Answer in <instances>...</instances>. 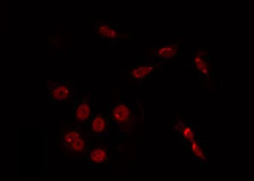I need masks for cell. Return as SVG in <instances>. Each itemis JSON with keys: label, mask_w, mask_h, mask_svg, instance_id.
Segmentation results:
<instances>
[{"label": "cell", "mask_w": 254, "mask_h": 181, "mask_svg": "<svg viewBox=\"0 0 254 181\" xmlns=\"http://www.w3.org/2000/svg\"><path fill=\"white\" fill-rule=\"evenodd\" d=\"M93 31L102 41L110 45H123L130 41L131 33L119 23L100 21L95 23Z\"/></svg>", "instance_id": "obj_3"}, {"label": "cell", "mask_w": 254, "mask_h": 181, "mask_svg": "<svg viewBox=\"0 0 254 181\" xmlns=\"http://www.w3.org/2000/svg\"><path fill=\"white\" fill-rule=\"evenodd\" d=\"M91 90L89 89L79 90L71 102V115L73 122L83 127L93 115L91 104Z\"/></svg>", "instance_id": "obj_4"}, {"label": "cell", "mask_w": 254, "mask_h": 181, "mask_svg": "<svg viewBox=\"0 0 254 181\" xmlns=\"http://www.w3.org/2000/svg\"><path fill=\"white\" fill-rule=\"evenodd\" d=\"M191 149L193 153H194L197 157L201 159L204 158V153H203V150L200 148L198 143L195 142L194 141H192L191 142Z\"/></svg>", "instance_id": "obj_11"}, {"label": "cell", "mask_w": 254, "mask_h": 181, "mask_svg": "<svg viewBox=\"0 0 254 181\" xmlns=\"http://www.w3.org/2000/svg\"><path fill=\"white\" fill-rule=\"evenodd\" d=\"M110 160L109 151L104 146L98 145L90 149L86 157V164H89L91 169L105 167Z\"/></svg>", "instance_id": "obj_9"}, {"label": "cell", "mask_w": 254, "mask_h": 181, "mask_svg": "<svg viewBox=\"0 0 254 181\" xmlns=\"http://www.w3.org/2000/svg\"><path fill=\"white\" fill-rule=\"evenodd\" d=\"M91 137L73 122L63 121L57 130V150L66 159H86L91 147Z\"/></svg>", "instance_id": "obj_1"}, {"label": "cell", "mask_w": 254, "mask_h": 181, "mask_svg": "<svg viewBox=\"0 0 254 181\" xmlns=\"http://www.w3.org/2000/svg\"><path fill=\"white\" fill-rule=\"evenodd\" d=\"M179 43H170L165 45H157L151 47L147 52V57L142 59L147 60H155L173 59L177 54Z\"/></svg>", "instance_id": "obj_8"}, {"label": "cell", "mask_w": 254, "mask_h": 181, "mask_svg": "<svg viewBox=\"0 0 254 181\" xmlns=\"http://www.w3.org/2000/svg\"><path fill=\"white\" fill-rule=\"evenodd\" d=\"M193 61L195 68L198 70V73L205 78H208L210 73V64L208 60L205 59V57H203V54H200V53H198L193 58Z\"/></svg>", "instance_id": "obj_10"}, {"label": "cell", "mask_w": 254, "mask_h": 181, "mask_svg": "<svg viewBox=\"0 0 254 181\" xmlns=\"http://www.w3.org/2000/svg\"><path fill=\"white\" fill-rule=\"evenodd\" d=\"M108 118L113 122L117 132H127L134 125V110L129 103L119 102L113 105Z\"/></svg>", "instance_id": "obj_5"}, {"label": "cell", "mask_w": 254, "mask_h": 181, "mask_svg": "<svg viewBox=\"0 0 254 181\" xmlns=\"http://www.w3.org/2000/svg\"><path fill=\"white\" fill-rule=\"evenodd\" d=\"M76 90L74 80H50L46 82L47 101L52 104H63L72 101Z\"/></svg>", "instance_id": "obj_2"}, {"label": "cell", "mask_w": 254, "mask_h": 181, "mask_svg": "<svg viewBox=\"0 0 254 181\" xmlns=\"http://www.w3.org/2000/svg\"><path fill=\"white\" fill-rule=\"evenodd\" d=\"M139 63L127 69L126 77L128 80L141 83L153 78L161 68V64L155 60L139 59Z\"/></svg>", "instance_id": "obj_6"}, {"label": "cell", "mask_w": 254, "mask_h": 181, "mask_svg": "<svg viewBox=\"0 0 254 181\" xmlns=\"http://www.w3.org/2000/svg\"><path fill=\"white\" fill-rule=\"evenodd\" d=\"M109 118L103 113H96L92 115L89 121L82 128L90 137L106 135L109 127Z\"/></svg>", "instance_id": "obj_7"}]
</instances>
